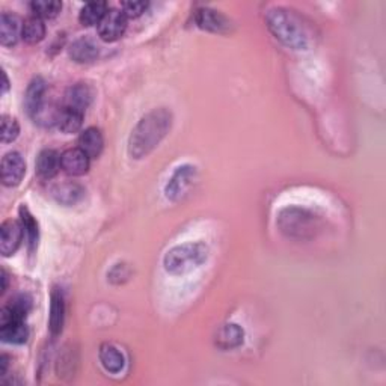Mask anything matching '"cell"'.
I'll return each instance as SVG.
<instances>
[{"mask_svg": "<svg viewBox=\"0 0 386 386\" xmlns=\"http://www.w3.org/2000/svg\"><path fill=\"white\" fill-rule=\"evenodd\" d=\"M173 125V113L165 107L147 113L136 124L128 139V154L132 158H144L162 142Z\"/></svg>", "mask_w": 386, "mask_h": 386, "instance_id": "obj_1", "label": "cell"}, {"mask_svg": "<svg viewBox=\"0 0 386 386\" xmlns=\"http://www.w3.org/2000/svg\"><path fill=\"white\" fill-rule=\"evenodd\" d=\"M267 26L272 30L276 39L293 50H304L308 46L306 32L290 11L282 8H273L267 14Z\"/></svg>", "mask_w": 386, "mask_h": 386, "instance_id": "obj_2", "label": "cell"}, {"mask_svg": "<svg viewBox=\"0 0 386 386\" xmlns=\"http://www.w3.org/2000/svg\"><path fill=\"white\" fill-rule=\"evenodd\" d=\"M208 248L201 242H190L174 246L163 256V267L169 275L183 276L197 270L207 261Z\"/></svg>", "mask_w": 386, "mask_h": 386, "instance_id": "obj_3", "label": "cell"}, {"mask_svg": "<svg viewBox=\"0 0 386 386\" xmlns=\"http://www.w3.org/2000/svg\"><path fill=\"white\" fill-rule=\"evenodd\" d=\"M278 225L281 231L294 239H306L317 230V218L305 208L288 207L280 213Z\"/></svg>", "mask_w": 386, "mask_h": 386, "instance_id": "obj_4", "label": "cell"}, {"mask_svg": "<svg viewBox=\"0 0 386 386\" xmlns=\"http://www.w3.org/2000/svg\"><path fill=\"white\" fill-rule=\"evenodd\" d=\"M127 29V17L121 9H107L106 15L99 25V35L106 42H113L120 39Z\"/></svg>", "mask_w": 386, "mask_h": 386, "instance_id": "obj_5", "label": "cell"}, {"mask_svg": "<svg viewBox=\"0 0 386 386\" xmlns=\"http://www.w3.org/2000/svg\"><path fill=\"white\" fill-rule=\"evenodd\" d=\"M2 183L6 187H15L21 183L26 174V162L18 151H9L2 158Z\"/></svg>", "mask_w": 386, "mask_h": 386, "instance_id": "obj_6", "label": "cell"}, {"mask_svg": "<svg viewBox=\"0 0 386 386\" xmlns=\"http://www.w3.org/2000/svg\"><path fill=\"white\" fill-rule=\"evenodd\" d=\"M197 180V168L190 165H183L177 168L174 175L169 178L165 193L166 198L177 201L192 187L193 181Z\"/></svg>", "mask_w": 386, "mask_h": 386, "instance_id": "obj_7", "label": "cell"}, {"mask_svg": "<svg viewBox=\"0 0 386 386\" xmlns=\"http://www.w3.org/2000/svg\"><path fill=\"white\" fill-rule=\"evenodd\" d=\"M25 237L23 223L18 220H5L0 227V252L4 256H11L17 252Z\"/></svg>", "mask_w": 386, "mask_h": 386, "instance_id": "obj_8", "label": "cell"}, {"mask_svg": "<svg viewBox=\"0 0 386 386\" xmlns=\"http://www.w3.org/2000/svg\"><path fill=\"white\" fill-rule=\"evenodd\" d=\"M23 23L21 18L13 13H2L0 15V42L5 47H13L23 38Z\"/></svg>", "mask_w": 386, "mask_h": 386, "instance_id": "obj_9", "label": "cell"}, {"mask_svg": "<svg viewBox=\"0 0 386 386\" xmlns=\"http://www.w3.org/2000/svg\"><path fill=\"white\" fill-rule=\"evenodd\" d=\"M89 157L80 148H70L61 156L62 169L71 177H82L89 169Z\"/></svg>", "mask_w": 386, "mask_h": 386, "instance_id": "obj_10", "label": "cell"}, {"mask_svg": "<svg viewBox=\"0 0 386 386\" xmlns=\"http://www.w3.org/2000/svg\"><path fill=\"white\" fill-rule=\"evenodd\" d=\"M195 21L201 29L216 32V34H223V32H228L231 27L230 20L223 14H220L219 11H214L211 8L198 9Z\"/></svg>", "mask_w": 386, "mask_h": 386, "instance_id": "obj_11", "label": "cell"}, {"mask_svg": "<svg viewBox=\"0 0 386 386\" xmlns=\"http://www.w3.org/2000/svg\"><path fill=\"white\" fill-rule=\"evenodd\" d=\"M92 89L88 85L76 83L67 89L66 96H63V107H68V109L85 113V111L88 109L92 101Z\"/></svg>", "mask_w": 386, "mask_h": 386, "instance_id": "obj_12", "label": "cell"}, {"mask_svg": "<svg viewBox=\"0 0 386 386\" xmlns=\"http://www.w3.org/2000/svg\"><path fill=\"white\" fill-rule=\"evenodd\" d=\"M46 91L47 83L44 82V79L37 77L29 83L25 95V107L30 118H34L37 112L41 109V106L46 103Z\"/></svg>", "mask_w": 386, "mask_h": 386, "instance_id": "obj_13", "label": "cell"}, {"mask_svg": "<svg viewBox=\"0 0 386 386\" xmlns=\"http://www.w3.org/2000/svg\"><path fill=\"white\" fill-rule=\"evenodd\" d=\"M70 58L77 63H89L99 58V46L89 37H80L70 46Z\"/></svg>", "mask_w": 386, "mask_h": 386, "instance_id": "obj_14", "label": "cell"}, {"mask_svg": "<svg viewBox=\"0 0 386 386\" xmlns=\"http://www.w3.org/2000/svg\"><path fill=\"white\" fill-rule=\"evenodd\" d=\"M51 195L62 206H76L85 197V189L76 183V181H66V183H59L51 189Z\"/></svg>", "mask_w": 386, "mask_h": 386, "instance_id": "obj_15", "label": "cell"}, {"mask_svg": "<svg viewBox=\"0 0 386 386\" xmlns=\"http://www.w3.org/2000/svg\"><path fill=\"white\" fill-rule=\"evenodd\" d=\"M61 165V156L55 149H42L37 157V174L41 180H51L56 177Z\"/></svg>", "mask_w": 386, "mask_h": 386, "instance_id": "obj_16", "label": "cell"}, {"mask_svg": "<svg viewBox=\"0 0 386 386\" xmlns=\"http://www.w3.org/2000/svg\"><path fill=\"white\" fill-rule=\"evenodd\" d=\"M104 147V139L99 128L89 127L87 130H83L79 137V148L87 154L89 158H96Z\"/></svg>", "mask_w": 386, "mask_h": 386, "instance_id": "obj_17", "label": "cell"}, {"mask_svg": "<svg viewBox=\"0 0 386 386\" xmlns=\"http://www.w3.org/2000/svg\"><path fill=\"white\" fill-rule=\"evenodd\" d=\"M50 320L49 328L51 335H59L63 328V320H66V302H63V296L58 288L53 290L50 297Z\"/></svg>", "mask_w": 386, "mask_h": 386, "instance_id": "obj_18", "label": "cell"}, {"mask_svg": "<svg viewBox=\"0 0 386 386\" xmlns=\"http://www.w3.org/2000/svg\"><path fill=\"white\" fill-rule=\"evenodd\" d=\"M244 330L235 323L223 325L216 334V346L223 350L237 349L243 344Z\"/></svg>", "mask_w": 386, "mask_h": 386, "instance_id": "obj_19", "label": "cell"}, {"mask_svg": "<svg viewBox=\"0 0 386 386\" xmlns=\"http://www.w3.org/2000/svg\"><path fill=\"white\" fill-rule=\"evenodd\" d=\"M0 338L8 344H25L29 338V329L25 320H11L0 325Z\"/></svg>", "mask_w": 386, "mask_h": 386, "instance_id": "obj_20", "label": "cell"}, {"mask_svg": "<svg viewBox=\"0 0 386 386\" xmlns=\"http://www.w3.org/2000/svg\"><path fill=\"white\" fill-rule=\"evenodd\" d=\"M99 356H100V362H101L103 368L111 374L121 373L125 367V358L123 353L118 350L115 346L107 344V342L106 344H101Z\"/></svg>", "mask_w": 386, "mask_h": 386, "instance_id": "obj_21", "label": "cell"}, {"mask_svg": "<svg viewBox=\"0 0 386 386\" xmlns=\"http://www.w3.org/2000/svg\"><path fill=\"white\" fill-rule=\"evenodd\" d=\"M83 115L85 113H80L77 111H73V109H68V107L62 106L56 125L61 132L67 135L77 133L83 124Z\"/></svg>", "mask_w": 386, "mask_h": 386, "instance_id": "obj_22", "label": "cell"}, {"mask_svg": "<svg viewBox=\"0 0 386 386\" xmlns=\"http://www.w3.org/2000/svg\"><path fill=\"white\" fill-rule=\"evenodd\" d=\"M107 13V4L106 2H89L80 9L79 20L83 26H99L100 21Z\"/></svg>", "mask_w": 386, "mask_h": 386, "instance_id": "obj_23", "label": "cell"}, {"mask_svg": "<svg viewBox=\"0 0 386 386\" xmlns=\"http://www.w3.org/2000/svg\"><path fill=\"white\" fill-rule=\"evenodd\" d=\"M46 37V25L44 20L30 15L25 20L23 23V39L27 44H38Z\"/></svg>", "mask_w": 386, "mask_h": 386, "instance_id": "obj_24", "label": "cell"}, {"mask_svg": "<svg viewBox=\"0 0 386 386\" xmlns=\"http://www.w3.org/2000/svg\"><path fill=\"white\" fill-rule=\"evenodd\" d=\"M20 216H21V223H23V230H25V235L27 239V244H29V251L30 254L35 251L37 244H38V223L34 219V216L29 213V210L26 207L20 208Z\"/></svg>", "mask_w": 386, "mask_h": 386, "instance_id": "obj_25", "label": "cell"}, {"mask_svg": "<svg viewBox=\"0 0 386 386\" xmlns=\"http://www.w3.org/2000/svg\"><path fill=\"white\" fill-rule=\"evenodd\" d=\"M30 9L34 15L42 20H51L59 15L62 4L58 0H35V2L30 4Z\"/></svg>", "mask_w": 386, "mask_h": 386, "instance_id": "obj_26", "label": "cell"}, {"mask_svg": "<svg viewBox=\"0 0 386 386\" xmlns=\"http://www.w3.org/2000/svg\"><path fill=\"white\" fill-rule=\"evenodd\" d=\"M6 308L9 309V313L14 316V318L25 320L32 308V300L27 294H20V296H15L14 299H11Z\"/></svg>", "mask_w": 386, "mask_h": 386, "instance_id": "obj_27", "label": "cell"}, {"mask_svg": "<svg viewBox=\"0 0 386 386\" xmlns=\"http://www.w3.org/2000/svg\"><path fill=\"white\" fill-rule=\"evenodd\" d=\"M18 133H20V125L15 118L4 115L2 116V142L4 144L14 142L18 137Z\"/></svg>", "mask_w": 386, "mask_h": 386, "instance_id": "obj_28", "label": "cell"}, {"mask_svg": "<svg viewBox=\"0 0 386 386\" xmlns=\"http://www.w3.org/2000/svg\"><path fill=\"white\" fill-rule=\"evenodd\" d=\"M148 8V2H124L121 5V11L127 18H137L141 17Z\"/></svg>", "mask_w": 386, "mask_h": 386, "instance_id": "obj_29", "label": "cell"}, {"mask_svg": "<svg viewBox=\"0 0 386 386\" xmlns=\"http://www.w3.org/2000/svg\"><path fill=\"white\" fill-rule=\"evenodd\" d=\"M8 288V275L5 270H2V294L6 292Z\"/></svg>", "mask_w": 386, "mask_h": 386, "instance_id": "obj_30", "label": "cell"}, {"mask_svg": "<svg viewBox=\"0 0 386 386\" xmlns=\"http://www.w3.org/2000/svg\"><path fill=\"white\" fill-rule=\"evenodd\" d=\"M9 89V80H8V76L4 73V88H2V94H6Z\"/></svg>", "mask_w": 386, "mask_h": 386, "instance_id": "obj_31", "label": "cell"}]
</instances>
